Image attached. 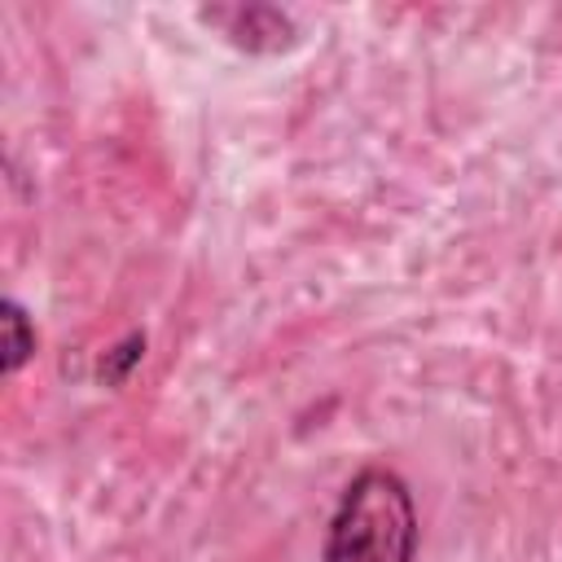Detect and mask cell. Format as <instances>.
I'll return each mask as SVG.
<instances>
[{
    "mask_svg": "<svg viewBox=\"0 0 562 562\" xmlns=\"http://www.w3.org/2000/svg\"><path fill=\"white\" fill-rule=\"evenodd\" d=\"M417 536L422 522L408 483L386 465H364L329 514L321 562H413Z\"/></svg>",
    "mask_w": 562,
    "mask_h": 562,
    "instance_id": "1",
    "label": "cell"
},
{
    "mask_svg": "<svg viewBox=\"0 0 562 562\" xmlns=\"http://www.w3.org/2000/svg\"><path fill=\"white\" fill-rule=\"evenodd\" d=\"M211 18L228 22L233 44L255 48V53H259V48H281V44H290V35H294L290 18H285L281 9H268V4H250V9H220V13H211Z\"/></svg>",
    "mask_w": 562,
    "mask_h": 562,
    "instance_id": "2",
    "label": "cell"
},
{
    "mask_svg": "<svg viewBox=\"0 0 562 562\" xmlns=\"http://www.w3.org/2000/svg\"><path fill=\"white\" fill-rule=\"evenodd\" d=\"M0 325H4V373H18V369L31 360V351H35V329H31L26 312H22L13 299H4Z\"/></svg>",
    "mask_w": 562,
    "mask_h": 562,
    "instance_id": "3",
    "label": "cell"
}]
</instances>
